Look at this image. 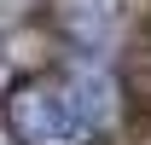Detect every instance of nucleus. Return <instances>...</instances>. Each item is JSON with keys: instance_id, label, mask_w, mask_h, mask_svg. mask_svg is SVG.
Segmentation results:
<instances>
[{"instance_id": "f257e3e1", "label": "nucleus", "mask_w": 151, "mask_h": 145, "mask_svg": "<svg viewBox=\"0 0 151 145\" xmlns=\"http://www.w3.org/2000/svg\"><path fill=\"white\" fill-rule=\"evenodd\" d=\"M122 105L128 99L116 70L105 58L76 52L64 64L18 75L0 99V116L12 145H105L122 122Z\"/></svg>"}, {"instance_id": "f03ea898", "label": "nucleus", "mask_w": 151, "mask_h": 145, "mask_svg": "<svg viewBox=\"0 0 151 145\" xmlns=\"http://www.w3.org/2000/svg\"><path fill=\"white\" fill-rule=\"evenodd\" d=\"M128 18H134L128 0H52V29L70 41V52L105 58V64L122 52Z\"/></svg>"}]
</instances>
